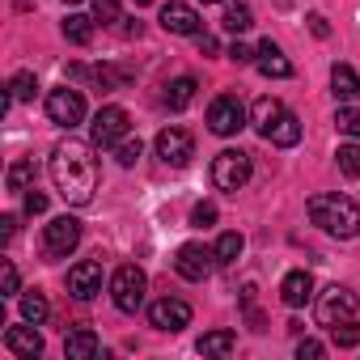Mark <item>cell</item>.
<instances>
[{
	"mask_svg": "<svg viewBox=\"0 0 360 360\" xmlns=\"http://www.w3.org/2000/svg\"><path fill=\"white\" fill-rule=\"evenodd\" d=\"M339 169L347 178H360V144H339Z\"/></svg>",
	"mask_w": 360,
	"mask_h": 360,
	"instance_id": "cell-32",
	"label": "cell"
},
{
	"mask_svg": "<svg viewBox=\"0 0 360 360\" xmlns=\"http://www.w3.org/2000/svg\"><path fill=\"white\" fill-rule=\"evenodd\" d=\"M208 127L217 136H238L246 127V106L233 98V94H221L212 106H208Z\"/></svg>",
	"mask_w": 360,
	"mask_h": 360,
	"instance_id": "cell-11",
	"label": "cell"
},
{
	"mask_svg": "<svg viewBox=\"0 0 360 360\" xmlns=\"http://www.w3.org/2000/svg\"><path fill=\"white\" fill-rule=\"evenodd\" d=\"M250 26H255L250 5H229V9H225V30H229V34H246Z\"/></svg>",
	"mask_w": 360,
	"mask_h": 360,
	"instance_id": "cell-28",
	"label": "cell"
},
{
	"mask_svg": "<svg viewBox=\"0 0 360 360\" xmlns=\"http://www.w3.org/2000/svg\"><path fill=\"white\" fill-rule=\"evenodd\" d=\"M47 169H51V183H56V191L64 195V204H72V208H85L89 200H94V191H98V157H94V144H85V140H60L56 148H51V161H47Z\"/></svg>",
	"mask_w": 360,
	"mask_h": 360,
	"instance_id": "cell-1",
	"label": "cell"
},
{
	"mask_svg": "<svg viewBox=\"0 0 360 360\" xmlns=\"http://www.w3.org/2000/svg\"><path fill=\"white\" fill-rule=\"evenodd\" d=\"M127 131H131V119L123 106H102L94 115V144L98 148H115L119 140H127Z\"/></svg>",
	"mask_w": 360,
	"mask_h": 360,
	"instance_id": "cell-9",
	"label": "cell"
},
{
	"mask_svg": "<svg viewBox=\"0 0 360 360\" xmlns=\"http://www.w3.org/2000/svg\"><path fill=\"white\" fill-rule=\"evenodd\" d=\"M140 153H144V148H140V140H131V136L115 144V157H119V165H136V161H140Z\"/></svg>",
	"mask_w": 360,
	"mask_h": 360,
	"instance_id": "cell-34",
	"label": "cell"
},
{
	"mask_svg": "<svg viewBox=\"0 0 360 360\" xmlns=\"http://www.w3.org/2000/svg\"><path fill=\"white\" fill-rule=\"evenodd\" d=\"M195 89H200L195 77H178V81H169V85H165V106H169V110H187V106L195 102Z\"/></svg>",
	"mask_w": 360,
	"mask_h": 360,
	"instance_id": "cell-21",
	"label": "cell"
},
{
	"mask_svg": "<svg viewBox=\"0 0 360 360\" xmlns=\"http://www.w3.org/2000/svg\"><path fill=\"white\" fill-rule=\"evenodd\" d=\"M309 221L318 229H326L330 238H356L360 233V208H356V200H347L339 191L314 195L309 200Z\"/></svg>",
	"mask_w": 360,
	"mask_h": 360,
	"instance_id": "cell-2",
	"label": "cell"
},
{
	"mask_svg": "<svg viewBox=\"0 0 360 360\" xmlns=\"http://www.w3.org/2000/svg\"><path fill=\"white\" fill-rule=\"evenodd\" d=\"M157 157H161L165 165H174V169H183V165L195 157V136H191L187 127H165V131L157 136Z\"/></svg>",
	"mask_w": 360,
	"mask_h": 360,
	"instance_id": "cell-10",
	"label": "cell"
},
{
	"mask_svg": "<svg viewBox=\"0 0 360 360\" xmlns=\"http://www.w3.org/2000/svg\"><path fill=\"white\" fill-rule=\"evenodd\" d=\"M200 56H221V43L212 34H200Z\"/></svg>",
	"mask_w": 360,
	"mask_h": 360,
	"instance_id": "cell-41",
	"label": "cell"
},
{
	"mask_svg": "<svg viewBox=\"0 0 360 360\" xmlns=\"http://www.w3.org/2000/svg\"><path fill=\"white\" fill-rule=\"evenodd\" d=\"M5 352H13V356H22V360L43 356V335L34 330V322H26V326H9V330H5Z\"/></svg>",
	"mask_w": 360,
	"mask_h": 360,
	"instance_id": "cell-15",
	"label": "cell"
},
{
	"mask_svg": "<svg viewBox=\"0 0 360 360\" xmlns=\"http://www.w3.org/2000/svg\"><path fill=\"white\" fill-rule=\"evenodd\" d=\"M212 250H217V263H221V267H229V263H238V259H242L246 238L229 229V233H221V238H217V246H212Z\"/></svg>",
	"mask_w": 360,
	"mask_h": 360,
	"instance_id": "cell-23",
	"label": "cell"
},
{
	"mask_svg": "<svg viewBox=\"0 0 360 360\" xmlns=\"http://www.w3.org/2000/svg\"><path fill=\"white\" fill-rule=\"evenodd\" d=\"M330 94H335L339 102L360 98V77H356L352 64H335V68H330Z\"/></svg>",
	"mask_w": 360,
	"mask_h": 360,
	"instance_id": "cell-19",
	"label": "cell"
},
{
	"mask_svg": "<svg viewBox=\"0 0 360 360\" xmlns=\"http://www.w3.org/2000/svg\"><path fill=\"white\" fill-rule=\"evenodd\" d=\"M191 225H195V229H208V225H217V208H212V204H195V212H191Z\"/></svg>",
	"mask_w": 360,
	"mask_h": 360,
	"instance_id": "cell-35",
	"label": "cell"
},
{
	"mask_svg": "<svg viewBox=\"0 0 360 360\" xmlns=\"http://www.w3.org/2000/svg\"><path fill=\"white\" fill-rule=\"evenodd\" d=\"M81 246V221L77 217H56V221H47V229H43V250L51 255V259H68L72 250Z\"/></svg>",
	"mask_w": 360,
	"mask_h": 360,
	"instance_id": "cell-6",
	"label": "cell"
},
{
	"mask_svg": "<svg viewBox=\"0 0 360 360\" xmlns=\"http://www.w3.org/2000/svg\"><path fill=\"white\" fill-rule=\"evenodd\" d=\"M212 267H217V250H208L200 242L178 246V255H174V271L183 276V280H191V284H204L212 276Z\"/></svg>",
	"mask_w": 360,
	"mask_h": 360,
	"instance_id": "cell-5",
	"label": "cell"
},
{
	"mask_svg": "<svg viewBox=\"0 0 360 360\" xmlns=\"http://www.w3.org/2000/svg\"><path fill=\"white\" fill-rule=\"evenodd\" d=\"M98 352H102V339H98L94 330H85V326L64 339V356H68V360H89V356H98Z\"/></svg>",
	"mask_w": 360,
	"mask_h": 360,
	"instance_id": "cell-20",
	"label": "cell"
},
{
	"mask_svg": "<svg viewBox=\"0 0 360 360\" xmlns=\"http://www.w3.org/2000/svg\"><path fill=\"white\" fill-rule=\"evenodd\" d=\"M255 64H259V72L263 77H276V81H288L292 77V64H288V56L271 43V39H263L259 43V51H255Z\"/></svg>",
	"mask_w": 360,
	"mask_h": 360,
	"instance_id": "cell-16",
	"label": "cell"
},
{
	"mask_svg": "<svg viewBox=\"0 0 360 360\" xmlns=\"http://www.w3.org/2000/svg\"><path fill=\"white\" fill-rule=\"evenodd\" d=\"M330 339H335L339 347H356V343H360V326H356V318L335 322V326H330Z\"/></svg>",
	"mask_w": 360,
	"mask_h": 360,
	"instance_id": "cell-30",
	"label": "cell"
},
{
	"mask_svg": "<svg viewBox=\"0 0 360 360\" xmlns=\"http://www.w3.org/2000/svg\"><path fill=\"white\" fill-rule=\"evenodd\" d=\"M356 309H360V301H356V292L352 288H339V284H330L322 297H318V326H335V322H347V318H356Z\"/></svg>",
	"mask_w": 360,
	"mask_h": 360,
	"instance_id": "cell-7",
	"label": "cell"
},
{
	"mask_svg": "<svg viewBox=\"0 0 360 360\" xmlns=\"http://www.w3.org/2000/svg\"><path fill=\"white\" fill-rule=\"evenodd\" d=\"M26 212H30V217H43V212H47V195L30 187V191H26Z\"/></svg>",
	"mask_w": 360,
	"mask_h": 360,
	"instance_id": "cell-36",
	"label": "cell"
},
{
	"mask_svg": "<svg viewBox=\"0 0 360 360\" xmlns=\"http://www.w3.org/2000/svg\"><path fill=\"white\" fill-rule=\"evenodd\" d=\"M335 123H339V131H347V136H360V110L356 106H339V115H335Z\"/></svg>",
	"mask_w": 360,
	"mask_h": 360,
	"instance_id": "cell-33",
	"label": "cell"
},
{
	"mask_svg": "<svg viewBox=\"0 0 360 360\" xmlns=\"http://www.w3.org/2000/svg\"><path fill=\"white\" fill-rule=\"evenodd\" d=\"M94 22H98V26H115V22H123L119 0H94Z\"/></svg>",
	"mask_w": 360,
	"mask_h": 360,
	"instance_id": "cell-31",
	"label": "cell"
},
{
	"mask_svg": "<svg viewBox=\"0 0 360 360\" xmlns=\"http://www.w3.org/2000/svg\"><path fill=\"white\" fill-rule=\"evenodd\" d=\"M309 30H314L318 39H326V34H330V26H326V18H322V13H309Z\"/></svg>",
	"mask_w": 360,
	"mask_h": 360,
	"instance_id": "cell-40",
	"label": "cell"
},
{
	"mask_svg": "<svg viewBox=\"0 0 360 360\" xmlns=\"http://www.w3.org/2000/svg\"><path fill=\"white\" fill-rule=\"evenodd\" d=\"M204 5H221V0H204Z\"/></svg>",
	"mask_w": 360,
	"mask_h": 360,
	"instance_id": "cell-45",
	"label": "cell"
},
{
	"mask_svg": "<svg viewBox=\"0 0 360 360\" xmlns=\"http://www.w3.org/2000/svg\"><path fill=\"white\" fill-rule=\"evenodd\" d=\"M250 169H255V165H250V153H242V148H225V153L212 157V187L238 195V191L250 183Z\"/></svg>",
	"mask_w": 360,
	"mask_h": 360,
	"instance_id": "cell-3",
	"label": "cell"
},
{
	"mask_svg": "<svg viewBox=\"0 0 360 360\" xmlns=\"http://www.w3.org/2000/svg\"><path fill=\"white\" fill-rule=\"evenodd\" d=\"M263 140H267V144H280V148H292V144L301 140V119H297L292 110H280V119L263 131Z\"/></svg>",
	"mask_w": 360,
	"mask_h": 360,
	"instance_id": "cell-18",
	"label": "cell"
},
{
	"mask_svg": "<svg viewBox=\"0 0 360 360\" xmlns=\"http://www.w3.org/2000/svg\"><path fill=\"white\" fill-rule=\"evenodd\" d=\"M229 60H233V64H250V60H255V51H250L246 43H233V47H229Z\"/></svg>",
	"mask_w": 360,
	"mask_h": 360,
	"instance_id": "cell-39",
	"label": "cell"
},
{
	"mask_svg": "<svg viewBox=\"0 0 360 360\" xmlns=\"http://www.w3.org/2000/svg\"><path fill=\"white\" fill-rule=\"evenodd\" d=\"M161 26L169 34H200L204 30V18L191 5H183V0H169V5H161Z\"/></svg>",
	"mask_w": 360,
	"mask_h": 360,
	"instance_id": "cell-14",
	"label": "cell"
},
{
	"mask_svg": "<svg viewBox=\"0 0 360 360\" xmlns=\"http://www.w3.org/2000/svg\"><path fill=\"white\" fill-rule=\"evenodd\" d=\"M64 5H81V0H64Z\"/></svg>",
	"mask_w": 360,
	"mask_h": 360,
	"instance_id": "cell-43",
	"label": "cell"
},
{
	"mask_svg": "<svg viewBox=\"0 0 360 360\" xmlns=\"http://www.w3.org/2000/svg\"><path fill=\"white\" fill-rule=\"evenodd\" d=\"M238 347V335L233 330H208L204 339H200V352L204 356H229Z\"/></svg>",
	"mask_w": 360,
	"mask_h": 360,
	"instance_id": "cell-24",
	"label": "cell"
},
{
	"mask_svg": "<svg viewBox=\"0 0 360 360\" xmlns=\"http://www.w3.org/2000/svg\"><path fill=\"white\" fill-rule=\"evenodd\" d=\"M148 322H153L157 330L178 335L183 326H191V305H187L183 297H161V301H153V305H148Z\"/></svg>",
	"mask_w": 360,
	"mask_h": 360,
	"instance_id": "cell-12",
	"label": "cell"
},
{
	"mask_svg": "<svg viewBox=\"0 0 360 360\" xmlns=\"http://www.w3.org/2000/svg\"><path fill=\"white\" fill-rule=\"evenodd\" d=\"M47 119L56 123V127H77L81 119H85V98H81V89H51L47 94Z\"/></svg>",
	"mask_w": 360,
	"mask_h": 360,
	"instance_id": "cell-8",
	"label": "cell"
},
{
	"mask_svg": "<svg viewBox=\"0 0 360 360\" xmlns=\"http://www.w3.org/2000/svg\"><path fill=\"white\" fill-rule=\"evenodd\" d=\"M309 297H314V276H309V271H288V276L280 280V301H284L288 309H301Z\"/></svg>",
	"mask_w": 360,
	"mask_h": 360,
	"instance_id": "cell-17",
	"label": "cell"
},
{
	"mask_svg": "<svg viewBox=\"0 0 360 360\" xmlns=\"http://www.w3.org/2000/svg\"><path fill=\"white\" fill-rule=\"evenodd\" d=\"M68 292H72L77 301H94V297L102 292V263H94V259L77 263V267L68 271Z\"/></svg>",
	"mask_w": 360,
	"mask_h": 360,
	"instance_id": "cell-13",
	"label": "cell"
},
{
	"mask_svg": "<svg viewBox=\"0 0 360 360\" xmlns=\"http://www.w3.org/2000/svg\"><path fill=\"white\" fill-rule=\"evenodd\" d=\"M297 356H301V360H305V356L318 360V356H326V347H322L318 339H301V343H297Z\"/></svg>",
	"mask_w": 360,
	"mask_h": 360,
	"instance_id": "cell-38",
	"label": "cell"
},
{
	"mask_svg": "<svg viewBox=\"0 0 360 360\" xmlns=\"http://www.w3.org/2000/svg\"><path fill=\"white\" fill-rule=\"evenodd\" d=\"M47 314H51V305H47V297H43V292H26V297H22V318H26V322L43 326V322H47Z\"/></svg>",
	"mask_w": 360,
	"mask_h": 360,
	"instance_id": "cell-26",
	"label": "cell"
},
{
	"mask_svg": "<svg viewBox=\"0 0 360 360\" xmlns=\"http://www.w3.org/2000/svg\"><path fill=\"white\" fill-rule=\"evenodd\" d=\"M94 26H98L94 18H85V13H68L60 30H64V39H68L72 47H89V43H94Z\"/></svg>",
	"mask_w": 360,
	"mask_h": 360,
	"instance_id": "cell-22",
	"label": "cell"
},
{
	"mask_svg": "<svg viewBox=\"0 0 360 360\" xmlns=\"http://www.w3.org/2000/svg\"><path fill=\"white\" fill-rule=\"evenodd\" d=\"M280 110H284V106H280V98H259V102H255V127H259V136L280 119Z\"/></svg>",
	"mask_w": 360,
	"mask_h": 360,
	"instance_id": "cell-29",
	"label": "cell"
},
{
	"mask_svg": "<svg viewBox=\"0 0 360 360\" xmlns=\"http://www.w3.org/2000/svg\"><path fill=\"white\" fill-rule=\"evenodd\" d=\"M30 178H34V161H13L5 183H9L13 195H22V191H30Z\"/></svg>",
	"mask_w": 360,
	"mask_h": 360,
	"instance_id": "cell-27",
	"label": "cell"
},
{
	"mask_svg": "<svg viewBox=\"0 0 360 360\" xmlns=\"http://www.w3.org/2000/svg\"><path fill=\"white\" fill-rule=\"evenodd\" d=\"M0 288H5L0 297H18V267H13V263H5V276H0Z\"/></svg>",
	"mask_w": 360,
	"mask_h": 360,
	"instance_id": "cell-37",
	"label": "cell"
},
{
	"mask_svg": "<svg viewBox=\"0 0 360 360\" xmlns=\"http://www.w3.org/2000/svg\"><path fill=\"white\" fill-rule=\"evenodd\" d=\"M144 292H148V276H144L136 263H123V267L110 276V301H115V309L136 314V309L144 305Z\"/></svg>",
	"mask_w": 360,
	"mask_h": 360,
	"instance_id": "cell-4",
	"label": "cell"
},
{
	"mask_svg": "<svg viewBox=\"0 0 360 360\" xmlns=\"http://www.w3.org/2000/svg\"><path fill=\"white\" fill-rule=\"evenodd\" d=\"M34 94H39V81H34V72H13V81H9V98L13 102H34Z\"/></svg>",
	"mask_w": 360,
	"mask_h": 360,
	"instance_id": "cell-25",
	"label": "cell"
},
{
	"mask_svg": "<svg viewBox=\"0 0 360 360\" xmlns=\"http://www.w3.org/2000/svg\"><path fill=\"white\" fill-rule=\"evenodd\" d=\"M136 5H153V0H136Z\"/></svg>",
	"mask_w": 360,
	"mask_h": 360,
	"instance_id": "cell-44",
	"label": "cell"
},
{
	"mask_svg": "<svg viewBox=\"0 0 360 360\" xmlns=\"http://www.w3.org/2000/svg\"><path fill=\"white\" fill-rule=\"evenodd\" d=\"M18 225H22V221H18V217H13V212H9V217H5V221H0V238H5V242H9V238H13V233H18Z\"/></svg>",
	"mask_w": 360,
	"mask_h": 360,
	"instance_id": "cell-42",
	"label": "cell"
}]
</instances>
